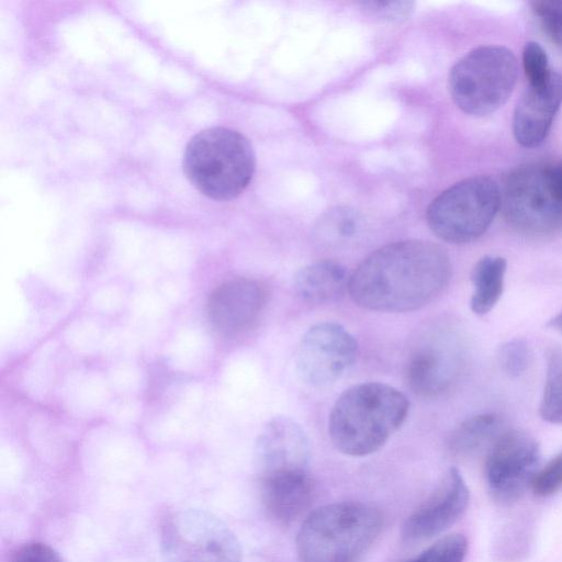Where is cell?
<instances>
[{
	"mask_svg": "<svg viewBox=\"0 0 562 562\" xmlns=\"http://www.w3.org/2000/svg\"><path fill=\"white\" fill-rule=\"evenodd\" d=\"M358 342L340 324L317 323L303 335L296 352L299 378L313 387H325L344 376L358 358Z\"/></svg>",
	"mask_w": 562,
	"mask_h": 562,
	"instance_id": "9c48e42d",
	"label": "cell"
},
{
	"mask_svg": "<svg viewBox=\"0 0 562 562\" xmlns=\"http://www.w3.org/2000/svg\"><path fill=\"white\" fill-rule=\"evenodd\" d=\"M540 450L526 432H502L492 445L485 460V479L490 494L502 506L522 497L538 472Z\"/></svg>",
	"mask_w": 562,
	"mask_h": 562,
	"instance_id": "30bf717a",
	"label": "cell"
},
{
	"mask_svg": "<svg viewBox=\"0 0 562 562\" xmlns=\"http://www.w3.org/2000/svg\"><path fill=\"white\" fill-rule=\"evenodd\" d=\"M468 552V540L462 533H450L439 538L412 562H463Z\"/></svg>",
	"mask_w": 562,
	"mask_h": 562,
	"instance_id": "7402d4cb",
	"label": "cell"
},
{
	"mask_svg": "<svg viewBox=\"0 0 562 562\" xmlns=\"http://www.w3.org/2000/svg\"><path fill=\"white\" fill-rule=\"evenodd\" d=\"M164 562H241L235 533L215 515L203 509H181L161 525Z\"/></svg>",
	"mask_w": 562,
	"mask_h": 562,
	"instance_id": "ba28073f",
	"label": "cell"
},
{
	"mask_svg": "<svg viewBox=\"0 0 562 562\" xmlns=\"http://www.w3.org/2000/svg\"><path fill=\"white\" fill-rule=\"evenodd\" d=\"M501 192V209L513 228L532 236L562 233V187L555 162L514 169Z\"/></svg>",
	"mask_w": 562,
	"mask_h": 562,
	"instance_id": "8992f818",
	"label": "cell"
},
{
	"mask_svg": "<svg viewBox=\"0 0 562 562\" xmlns=\"http://www.w3.org/2000/svg\"><path fill=\"white\" fill-rule=\"evenodd\" d=\"M183 169L202 194L231 200L249 184L255 172V154L240 133L226 127L206 128L189 142Z\"/></svg>",
	"mask_w": 562,
	"mask_h": 562,
	"instance_id": "277c9868",
	"label": "cell"
},
{
	"mask_svg": "<svg viewBox=\"0 0 562 562\" xmlns=\"http://www.w3.org/2000/svg\"><path fill=\"white\" fill-rule=\"evenodd\" d=\"M260 495L267 514L280 524H290L310 506L313 484L308 470L260 476Z\"/></svg>",
	"mask_w": 562,
	"mask_h": 562,
	"instance_id": "2e32d148",
	"label": "cell"
},
{
	"mask_svg": "<svg viewBox=\"0 0 562 562\" xmlns=\"http://www.w3.org/2000/svg\"><path fill=\"white\" fill-rule=\"evenodd\" d=\"M501 419L495 414H480L462 422L449 436L448 449L457 457H465L501 434Z\"/></svg>",
	"mask_w": 562,
	"mask_h": 562,
	"instance_id": "d6986e66",
	"label": "cell"
},
{
	"mask_svg": "<svg viewBox=\"0 0 562 562\" xmlns=\"http://www.w3.org/2000/svg\"><path fill=\"white\" fill-rule=\"evenodd\" d=\"M530 4L542 31L552 43L562 47V0H539Z\"/></svg>",
	"mask_w": 562,
	"mask_h": 562,
	"instance_id": "cb8c5ba5",
	"label": "cell"
},
{
	"mask_svg": "<svg viewBox=\"0 0 562 562\" xmlns=\"http://www.w3.org/2000/svg\"><path fill=\"white\" fill-rule=\"evenodd\" d=\"M522 68L528 79V86H540L551 76L546 50L537 42H528L522 48Z\"/></svg>",
	"mask_w": 562,
	"mask_h": 562,
	"instance_id": "d4e9b609",
	"label": "cell"
},
{
	"mask_svg": "<svg viewBox=\"0 0 562 562\" xmlns=\"http://www.w3.org/2000/svg\"><path fill=\"white\" fill-rule=\"evenodd\" d=\"M359 229V214L352 209L337 206L323 214L315 233L322 243L337 246L353 238Z\"/></svg>",
	"mask_w": 562,
	"mask_h": 562,
	"instance_id": "44dd1931",
	"label": "cell"
},
{
	"mask_svg": "<svg viewBox=\"0 0 562 562\" xmlns=\"http://www.w3.org/2000/svg\"><path fill=\"white\" fill-rule=\"evenodd\" d=\"M469 499V488L461 473L450 468L431 494L406 518L403 538L420 541L440 535L462 517Z\"/></svg>",
	"mask_w": 562,
	"mask_h": 562,
	"instance_id": "8fae6325",
	"label": "cell"
},
{
	"mask_svg": "<svg viewBox=\"0 0 562 562\" xmlns=\"http://www.w3.org/2000/svg\"><path fill=\"white\" fill-rule=\"evenodd\" d=\"M450 278V258L439 245L409 239L368 256L350 276L348 292L362 308L403 313L430 303Z\"/></svg>",
	"mask_w": 562,
	"mask_h": 562,
	"instance_id": "6da1fadb",
	"label": "cell"
},
{
	"mask_svg": "<svg viewBox=\"0 0 562 562\" xmlns=\"http://www.w3.org/2000/svg\"><path fill=\"white\" fill-rule=\"evenodd\" d=\"M540 416L548 423L562 425V348H551L547 355V371Z\"/></svg>",
	"mask_w": 562,
	"mask_h": 562,
	"instance_id": "ffe728a7",
	"label": "cell"
},
{
	"mask_svg": "<svg viewBox=\"0 0 562 562\" xmlns=\"http://www.w3.org/2000/svg\"><path fill=\"white\" fill-rule=\"evenodd\" d=\"M518 75L513 52L504 46H480L450 69L448 88L454 104L465 114L484 116L510 97Z\"/></svg>",
	"mask_w": 562,
	"mask_h": 562,
	"instance_id": "5b68a950",
	"label": "cell"
},
{
	"mask_svg": "<svg viewBox=\"0 0 562 562\" xmlns=\"http://www.w3.org/2000/svg\"><path fill=\"white\" fill-rule=\"evenodd\" d=\"M498 183L487 176L463 179L436 196L426 212L431 232L450 244L480 238L501 209Z\"/></svg>",
	"mask_w": 562,
	"mask_h": 562,
	"instance_id": "52a82bcc",
	"label": "cell"
},
{
	"mask_svg": "<svg viewBox=\"0 0 562 562\" xmlns=\"http://www.w3.org/2000/svg\"><path fill=\"white\" fill-rule=\"evenodd\" d=\"M382 529L381 513L360 502L327 504L311 512L295 540L301 562H355Z\"/></svg>",
	"mask_w": 562,
	"mask_h": 562,
	"instance_id": "3957f363",
	"label": "cell"
},
{
	"mask_svg": "<svg viewBox=\"0 0 562 562\" xmlns=\"http://www.w3.org/2000/svg\"><path fill=\"white\" fill-rule=\"evenodd\" d=\"M358 4L367 15L387 22L407 19L414 7L411 1H360Z\"/></svg>",
	"mask_w": 562,
	"mask_h": 562,
	"instance_id": "484cf974",
	"label": "cell"
},
{
	"mask_svg": "<svg viewBox=\"0 0 562 562\" xmlns=\"http://www.w3.org/2000/svg\"><path fill=\"white\" fill-rule=\"evenodd\" d=\"M350 276L339 262L322 260L302 267L294 274L296 295L308 303L323 304L340 299L349 286Z\"/></svg>",
	"mask_w": 562,
	"mask_h": 562,
	"instance_id": "e0dca14e",
	"label": "cell"
},
{
	"mask_svg": "<svg viewBox=\"0 0 562 562\" xmlns=\"http://www.w3.org/2000/svg\"><path fill=\"white\" fill-rule=\"evenodd\" d=\"M10 562H64V560L49 546L42 542H30L16 549Z\"/></svg>",
	"mask_w": 562,
	"mask_h": 562,
	"instance_id": "83f0119b",
	"label": "cell"
},
{
	"mask_svg": "<svg viewBox=\"0 0 562 562\" xmlns=\"http://www.w3.org/2000/svg\"><path fill=\"white\" fill-rule=\"evenodd\" d=\"M555 170H557V175H558L559 181L562 187V161L555 162Z\"/></svg>",
	"mask_w": 562,
	"mask_h": 562,
	"instance_id": "f546056e",
	"label": "cell"
},
{
	"mask_svg": "<svg viewBox=\"0 0 562 562\" xmlns=\"http://www.w3.org/2000/svg\"><path fill=\"white\" fill-rule=\"evenodd\" d=\"M506 267V260L498 256H484L476 261L471 272L473 313L487 314L497 304L504 291Z\"/></svg>",
	"mask_w": 562,
	"mask_h": 562,
	"instance_id": "ac0fdd59",
	"label": "cell"
},
{
	"mask_svg": "<svg viewBox=\"0 0 562 562\" xmlns=\"http://www.w3.org/2000/svg\"><path fill=\"white\" fill-rule=\"evenodd\" d=\"M549 326L554 330L559 331L560 334H562V313L553 317L549 322Z\"/></svg>",
	"mask_w": 562,
	"mask_h": 562,
	"instance_id": "f1b7e54d",
	"label": "cell"
},
{
	"mask_svg": "<svg viewBox=\"0 0 562 562\" xmlns=\"http://www.w3.org/2000/svg\"><path fill=\"white\" fill-rule=\"evenodd\" d=\"M462 367L463 357L454 341L434 339L411 353L405 366V381L414 394L431 397L450 389Z\"/></svg>",
	"mask_w": 562,
	"mask_h": 562,
	"instance_id": "5bb4252c",
	"label": "cell"
},
{
	"mask_svg": "<svg viewBox=\"0 0 562 562\" xmlns=\"http://www.w3.org/2000/svg\"><path fill=\"white\" fill-rule=\"evenodd\" d=\"M310 456V441L304 429L286 416L270 419L256 441L255 461L259 477L281 472L306 471Z\"/></svg>",
	"mask_w": 562,
	"mask_h": 562,
	"instance_id": "4fadbf2b",
	"label": "cell"
},
{
	"mask_svg": "<svg viewBox=\"0 0 562 562\" xmlns=\"http://www.w3.org/2000/svg\"><path fill=\"white\" fill-rule=\"evenodd\" d=\"M497 357L502 370L513 378L522 375L532 362L531 349L522 339H512L503 344Z\"/></svg>",
	"mask_w": 562,
	"mask_h": 562,
	"instance_id": "603a6c76",
	"label": "cell"
},
{
	"mask_svg": "<svg viewBox=\"0 0 562 562\" xmlns=\"http://www.w3.org/2000/svg\"><path fill=\"white\" fill-rule=\"evenodd\" d=\"M562 103V76L552 71L540 86H528L513 113L512 130L516 142L526 148L541 145Z\"/></svg>",
	"mask_w": 562,
	"mask_h": 562,
	"instance_id": "9a60e30c",
	"label": "cell"
},
{
	"mask_svg": "<svg viewBox=\"0 0 562 562\" xmlns=\"http://www.w3.org/2000/svg\"><path fill=\"white\" fill-rule=\"evenodd\" d=\"M408 408L407 397L389 384L353 385L340 394L330 411L329 437L344 454H371L401 428Z\"/></svg>",
	"mask_w": 562,
	"mask_h": 562,
	"instance_id": "7a4b0ae2",
	"label": "cell"
},
{
	"mask_svg": "<svg viewBox=\"0 0 562 562\" xmlns=\"http://www.w3.org/2000/svg\"><path fill=\"white\" fill-rule=\"evenodd\" d=\"M404 562H412V560L409 559V560H407V561H404Z\"/></svg>",
	"mask_w": 562,
	"mask_h": 562,
	"instance_id": "4dcf8cb0",
	"label": "cell"
},
{
	"mask_svg": "<svg viewBox=\"0 0 562 562\" xmlns=\"http://www.w3.org/2000/svg\"><path fill=\"white\" fill-rule=\"evenodd\" d=\"M531 490L537 496H551L562 490V452L538 470Z\"/></svg>",
	"mask_w": 562,
	"mask_h": 562,
	"instance_id": "4316f807",
	"label": "cell"
},
{
	"mask_svg": "<svg viewBox=\"0 0 562 562\" xmlns=\"http://www.w3.org/2000/svg\"><path fill=\"white\" fill-rule=\"evenodd\" d=\"M267 302V290L257 280L235 278L218 285L207 301V314L221 334L234 336L252 327Z\"/></svg>",
	"mask_w": 562,
	"mask_h": 562,
	"instance_id": "7c38bea8",
	"label": "cell"
}]
</instances>
